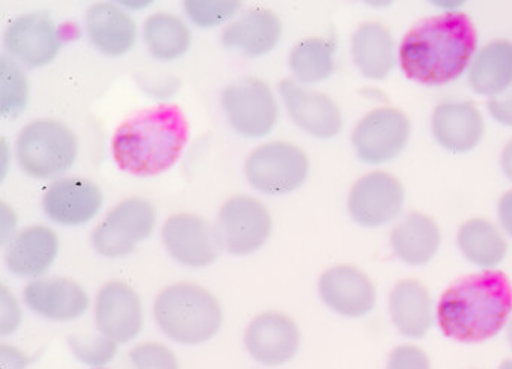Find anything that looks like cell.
Here are the masks:
<instances>
[{
  "instance_id": "obj_1",
  "label": "cell",
  "mask_w": 512,
  "mask_h": 369,
  "mask_svg": "<svg viewBox=\"0 0 512 369\" xmlns=\"http://www.w3.org/2000/svg\"><path fill=\"white\" fill-rule=\"evenodd\" d=\"M478 49V32L464 13L428 17L404 37L400 64L406 76L425 86L454 82Z\"/></svg>"
},
{
  "instance_id": "obj_2",
  "label": "cell",
  "mask_w": 512,
  "mask_h": 369,
  "mask_svg": "<svg viewBox=\"0 0 512 369\" xmlns=\"http://www.w3.org/2000/svg\"><path fill=\"white\" fill-rule=\"evenodd\" d=\"M512 314V284L500 270L464 276L443 293L437 321L448 338L478 344L502 332Z\"/></svg>"
},
{
  "instance_id": "obj_3",
  "label": "cell",
  "mask_w": 512,
  "mask_h": 369,
  "mask_svg": "<svg viewBox=\"0 0 512 369\" xmlns=\"http://www.w3.org/2000/svg\"><path fill=\"white\" fill-rule=\"evenodd\" d=\"M189 141V122L174 104H159L122 122L113 138V159L122 171L154 177L171 169Z\"/></svg>"
},
{
  "instance_id": "obj_4",
  "label": "cell",
  "mask_w": 512,
  "mask_h": 369,
  "mask_svg": "<svg viewBox=\"0 0 512 369\" xmlns=\"http://www.w3.org/2000/svg\"><path fill=\"white\" fill-rule=\"evenodd\" d=\"M157 326L178 344L210 341L223 323L222 308L210 291L196 284L169 285L154 303Z\"/></svg>"
},
{
  "instance_id": "obj_5",
  "label": "cell",
  "mask_w": 512,
  "mask_h": 369,
  "mask_svg": "<svg viewBox=\"0 0 512 369\" xmlns=\"http://www.w3.org/2000/svg\"><path fill=\"white\" fill-rule=\"evenodd\" d=\"M77 151L79 145L74 133L53 119L29 122L17 139L20 166L34 178L64 174L76 162Z\"/></svg>"
},
{
  "instance_id": "obj_6",
  "label": "cell",
  "mask_w": 512,
  "mask_h": 369,
  "mask_svg": "<svg viewBox=\"0 0 512 369\" xmlns=\"http://www.w3.org/2000/svg\"><path fill=\"white\" fill-rule=\"evenodd\" d=\"M156 220V207L148 199H124L95 228L92 246L101 257H125L151 237Z\"/></svg>"
},
{
  "instance_id": "obj_7",
  "label": "cell",
  "mask_w": 512,
  "mask_h": 369,
  "mask_svg": "<svg viewBox=\"0 0 512 369\" xmlns=\"http://www.w3.org/2000/svg\"><path fill=\"white\" fill-rule=\"evenodd\" d=\"M309 159L288 142H270L252 151L246 162L250 186L266 195H287L308 180Z\"/></svg>"
},
{
  "instance_id": "obj_8",
  "label": "cell",
  "mask_w": 512,
  "mask_h": 369,
  "mask_svg": "<svg viewBox=\"0 0 512 369\" xmlns=\"http://www.w3.org/2000/svg\"><path fill=\"white\" fill-rule=\"evenodd\" d=\"M272 225V217L263 202L240 195L220 208L214 231L220 249L244 257L263 248L272 234Z\"/></svg>"
},
{
  "instance_id": "obj_9",
  "label": "cell",
  "mask_w": 512,
  "mask_h": 369,
  "mask_svg": "<svg viewBox=\"0 0 512 369\" xmlns=\"http://www.w3.org/2000/svg\"><path fill=\"white\" fill-rule=\"evenodd\" d=\"M222 107L235 132L250 139L266 138L279 118V106L270 86L256 77H246L226 86Z\"/></svg>"
},
{
  "instance_id": "obj_10",
  "label": "cell",
  "mask_w": 512,
  "mask_h": 369,
  "mask_svg": "<svg viewBox=\"0 0 512 369\" xmlns=\"http://www.w3.org/2000/svg\"><path fill=\"white\" fill-rule=\"evenodd\" d=\"M410 119L395 107H378L363 116L353 133V147L362 162L381 165L397 159L409 144Z\"/></svg>"
},
{
  "instance_id": "obj_11",
  "label": "cell",
  "mask_w": 512,
  "mask_h": 369,
  "mask_svg": "<svg viewBox=\"0 0 512 369\" xmlns=\"http://www.w3.org/2000/svg\"><path fill=\"white\" fill-rule=\"evenodd\" d=\"M404 187L388 172H371L360 178L350 192L348 211L363 228H380L400 216L404 205Z\"/></svg>"
},
{
  "instance_id": "obj_12",
  "label": "cell",
  "mask_w": 512,
  "mask_h": 369,
  "mask_svg": "<svg viewBox=\"0 0 512 369\" xmlns=\"http://www.w3.org/2000/svg\"><path fill=\"white\" fill-rule=\"evenodd\" d=\"M95 326L101 335L127 344L138 338L144 324L141 297L121 281L107 282L95 300Z\"/></svg>"
},
{
  "instance_id": "obj_13",
  "label": "cell",
  "mask_w": 512,
  "mask_h": 369,
  "mask_svg": "<svg viewBox=\"0 0 512 369\" xmlns=\"http://www.w3.org/2000/svg\"><path fill=\"white\" fill-rule=\"evenodd\" d=\"M166 251L187 267H207L216 263L220 254L216 231L196 214H174L166 220L162 231Z\"/></svg>"
},
{
  "instance_id": "obj_14",
  "label": "cell",
  "mask_w": 512,
  "mask_h": 369,
  "mask_svg": "<svg viewBox=\"0 0 512 369\" xmlns=\"http://www.w3.org/2000/svg\"><path fill=\"white\" fill-rule=\"evenodd\" d=\"M250 356L266 366L290 362L299 353L302 338L299 327L282 312H264L250 321L244 335Z\"/></svg>"
},
{
  "instance_id": "obj_15",
  "label": "cell",
  "mask_w": 512,
  "mask_h": 369,
  "mask_svg": "<svg viewBox=\"0 0 512 369\" xmlns=\"http://www.w3.org/2000/svg\"><path fill=\"white\" fill-rule=\"evenodd\" d=\"M8 53L29 68H40L55 61L61 38L52 17L44 13L26 14L14 20L5 31Z\"/></svg>"
},
{
  "instance_id": "obj_16",
  "label": "cell",
  "mask_w": 512,
  "mask_h": 369,
  "mask_svg": "<svg viewBox=\"0 0 512 369\" xmlns=\"http://www.w3.org/2000/svg\"><path fill=\"white\" fill-rule=\"evenodd\" d=\"M279 92L294 124L318 139H332L342 129L338 104L323 92L302 88L294 80L279 83Z\"/></svg>"
},
{
  "instance_id": "obj_17",
  "label": "cell",
  "mask_w": 512,
  "mask_h": 369,
  "mask_svg": "<svg viewBox=\"0 0 512 369\" xmlns=\"http://www.w3.org/2000/svg\"><path fill=\"white\" fill-rule=\"evenodd\" d=\"M318 290L323 302L342 317H365L377 302L374 282L353 266H336L327 270L318 282Z\"/></svg>"
},
{
  "instance_id": "obj_18",
  "label": "cell",
  "mask_w": 512,
  "mask_h": 369,
  "mask_svg": "<svg viewBox=\"0 0 512 369\" xmlns=\"http://www.w3.org/2000/svg\"><path fill=\"white\" fill-rule=\"evenodd\" d=\"M103 205L97 184L82 177L55 181L44 193L43 208L52 222L64 226H80L91 222Z\"/></svg>"
},
{
  "instance_id": "obj_19",
  "label": "cell",
  "mask_w": 512,
  "mask_h": 369,
  "mask_svg": "<svg viewBox=\"0 0 512 369\" xmlns=\"http://www.w3.org/2000/svg\"><path fill=\"white\" fill-rule=\"evenodd\" d=\"M431 127L436 141L455 154L475 150L485 130L484 118L472 101L439 104L434 109Z\"/></svg>"
},
{
  "instance_id": "obj_20",
  "label": "cell",
  "mask_w": 512,
  "mask_h": 369,
  "mask_svg": "<svg viewBox=\"0 0 512 369\" xmlns=\"http://www.w3.org/2000/svg\"><path fill=\"white\" fill-rule=\"evenodd\" d=\"M23 297L29 309L47 320H77L89 308V297L82 285L67 278L31 282Z\"/></svg>"
},
{
  "instance_id": "obj_21",
  "label": "cell",
  "mask_w": 512,
  "mask_h": 369,
  "mask_svg": "<svg viewBox=\"0 0 512 369\" xmlns=\"http://www.w3.org/2000/svg\"><path fill=\"white\" fill-rule=\"evenodd\" d=\"M59 238L53 229L43 225L29 226L14 237L5 263L14 275L37 278L55 263Z\"/></svg>"
},
{
  "instance_id": "obj_22",
  "label": "cell",
  "mask_w": 512,
  "mask_h": 369,
  "mask_svg": "<svg viewBox=\"0 0 512 369\" xmlns=\"http://www.w3.org/2000/svg\"><path fill=\"white\" fill-rule=\"evenodd\" d=\"M282 37V23L275 13L263 8L247 11L223 31L222 41L228 49L261 58L272 52Z\"/></svg>"
},
{
  "instance_id": "obj_23",
  "label": "cell",
  "mask_w": 512,
  "mask_h": 369,
  "mask_svg": "<svg viewBox=\"0 0 512 369\" xmlns=\"http://www.w3.org/2000/svg\"><path fill=\"white\" fill-rule=\"evenodd\" d=\"M442 241V232L433 217L412 211L391 234L392 249L403 263L425 266L436 257Z\"/></svg>"
},
{
  "instance_id": "obj_24",
  "label": "cell",
  "mask_w": 512,
  "mask_h": 369,
  "mask_svg": "<svg viewBox=\"0 0 512 369\" xmlns=\"http://www.w3.org/2000/svg\"><path fill=\"white\" fill-rule=\"evenodd\" d=\"M89 40L107 56H122L136 44L135 20L113 4H97L86 13Z\"/></svg>"
},
{
  "instance_id": "obj_25",
  "label": "cell",
  "mask_w": 512,
  "mask_h": 369,
  "mask_svg": "<svg viewBox=\"0 0 512 369\" xmlns=\"http://www.w3.org/2000/svg\"><path fill=\"white\" fill-rule=\"evenodd\" d=\"M392 321L401 335L422 339L433 321L430 291L416 279H406L395 285L389 297Z\"/></svg>"
},
{
  "instance_id": "obj_26",
  "label": "cell",
  "mask_w": 512,
  "mask_h": 369,
  "mask_svg": "<svg viewBox=\"0 0 512 369\" xmlns=\"http://www.w3.org/2000/svg\"><path fill=\"white\" fill-rule=\"evenodd\" d=\"M354 64L366 79L384 80L395 67V41L381 23H363L353 35Z\"/></svg>"
},
{
  "instance_id": "obj_27",
  "label": "cell",
  "mask_w": 512,
  "mask_h": 369,
  "mask_svg": "<svg viewBox=\"0 0 512 369\" xmlns=\"http://www.w3.org/2000/svg\"><path fill=\"white\" fill-rule=\"evenodd\" d=\"M470 85L479 95L496 97L512 86V43L496 40L479 50L469 74Z\"/></svg>"
},
{
  "instance_id": "obj_28",
  "label": "cell",
  "mask_w": 512,
  "mask_h": 369,
  "mask_svg": "<svg viewBox=\"0 0 512 369\" xmlns=\"http://www.w3.org/2000/svg\"><path fill=\"white\" fill-rule=\"evenodd\" d=\"M458 248L473 266L493 270L505 260L508 243L499 229L487 219H472L458 231Z\"/></svg>"
},
{
  "instance_id": "obj_29",
  "label": "cell",
  "mask_w": 512,
  "mask_h": 369,
  "mask_svg": "<svg viewBox=\"0 0 512 369\" xmlns=\"http://www.w3.org/2000/svg\"><path fill=\"white\" fill-rule=\"evenodd\" d=\"M145 43L154 58L174 61L186 55L192 44V34L180 17L156 13L144 25Z\"/></svg>"
},
{
  "instance_id": "obj_30",
  "label": "cell",
  "mask_w": 512,
  "mask_h": 369,
  "mask_svg": "<svg viewBox=\"0 0 512 369\" xmlns=\"http://www.w3.org/2000/svg\"><path fill=\"white\" fill-rule=\"evenodd\" d=\"M336 40L308 38L294 47L290 68L296 80L302 83L324 82L335 71Z\"/></svg>"
},
{
  "instance_id": "obj_31",
  "label": "cell",
  "mask_w": 512,
  "mask_h": 369,
  "mask_svg": "<svg viewBox=\"0 0 512 369\" xmlns=\"http://www.w3.org/2000/svg\"><path fill=\"white\" fill-rule=\"evenodd\" d=\"M29 100V83L17 62L4 56L0 61V109L2 115L16 118Z\"/></svg>"
},
{
  "instance_id": "obj_32",
  "label": "cell",
  "mask_w": 512,
  "mask_h": 369,
  "mask_svg": "<svg viewBox=\"0 0 512 369\" xmlns=\"http://www.w3.org/2000/svg\"><path fill=\"white\" fill-rule=\"evenodd\" d=\"M68 345L74 356L83 365L91 366V368L101 369L107 363L112 362L116 356L118 345L115 341L104 335L88 336V335H71L68 338Z\"/></svg>"
},
{
  "instance_id": "obj_33",
  "label": "cell",
  "mask_w": 512,
  "mask_h": 369,
  "mask_svg": "<svg viewBox=\"0 0 512 369\" xmlns=\"http://www.w3.org/2000/svg\"><path fill=\"white\" fill-rule=\"evenodd\" d=\"M240 2L232 0H187L184 2L186 11L192 23L199 28H214L228 22L238 10Z\"/></svg>"
},
{
  "instance_id": "obj_34",
  "label": "cell",
  "mask_w": 512,
  "mask_h": 369,
  "mask_svg": "<svg viewBox=\"0 0 512 369\" xmlns=\"http://www.w3.org/2000/svg\"><path fill=\"white\" fill-rule=\"evenodd\" d=\"M135 369H180L177 356L160 342H144L128 354Z\"/></svg>"
},
{
  "instance_id": "obj_35",
  "label": "cell",
  "mask_w": 512,
  "mask_h": 369,
  "mask_svg": "<svg viewBox=\"0 0 512 369\" xmlns=\"http://www.w3.org/2000/svg\"><path fill=\"white\" fill-rule=\"evenodd\" d=\"M386 369H431V360L422 348L400 345L389 354Z\"/></svg>"
},
{
  "instance_id": "obj_36",
  "label": "cell",
  "mask_w": 512,
  "mask_h": 369,
  "mask_svg": "<svg viewBox=\"0 0 512 369\" xmlns=\"http://www.w3.org/2000/svg\"><path fill=\"white\" fill-rule=\"evenodd\" d=\"M22 312L8 288L2 287V335H10L20 326Z\"/></svg>"
},
{
  "instance_id": "obj_37",
  "label": "cell",
  "mask_w": 512,
  "mask_h": 369,
  "mask_svg": "<svg viewBox=\"0 0 512 369\" xmlns=\"http://www.w3.org/2000/svg\"><path fill=\"white\" fill-rule=\"evenodd\" d=\"M490 115L502 126L512 127V92L506 97H493L487 103Z\"/></svg>"
},
{
  "instance_id": "obj_38",
  "label": "cell",
  "mask_w": 512,
  "mask_h": 369,
  "mask_svg": "<svg viewBox=\"0 0 512 369\" xmlns=\"http://www.w3.org/2000/svg\"><path fill=\"white\" fill-rule=\"evenodd\" d=\"M31 359L10 345H2V369H25Z\"/></svg>"
},
{
  "instance_id": "obj_39",
  "label": "cell",
  "mask_w": 512,
  "mask_h": 369,
  "mask_svg": "<svg viewBox=\"0 0 512 369\" xmlns=\"http://www.w3.org/2000/svg\"><path fill=\"white\" fill-rule=\"evenodd\" d=\"M499 220L502 228L512 237V190L503 193L499 201Z\"/></svg>"
},
{
  "instance_id": "obj_40",
  "label": "cell",
  "mask_w": 512,
  "mask_h": 369,
  "mask_svg": "<svg viewBox=\"0 0 512 369\" xmlns=\"http://www.w3.org/2000/svg\"><path fill=\"white\" fill-rule=\"evenodd\" d=\"M500 166H502L506 178L512 181V139L503 147L502 154H500Z\"/></svg>"
},
{
  "instance_id": "obj_41",
  "label": "cell",
  "mask_w": 512,
  "mask_h": 369,
  "mask_svg": "<svg viewBox=\"0 0 512 369\" xmlns=\"http://www.w3.org/2000/svg\"><path fill=\"white\" fill-rule=\"evenodd\" d=\"M499 369H512V359L503 360V362L500 363Z\"/></svg>"
},
{
  "instance_id": "obj_42",
  "label": "cell",
  "mask_w": 512,
  "mask_h": 369,
  "mask_svg": "<svg viewBox=\"0 0 512 369\" xmlns=\"http://www.w3.org/2000/svg\"><path fill=\"white\" fill-rule=\"evenodd\" d=\"M508 342L512 348V318H511V320H509V324H508Z\"/></svg>"
}]
</instances>
